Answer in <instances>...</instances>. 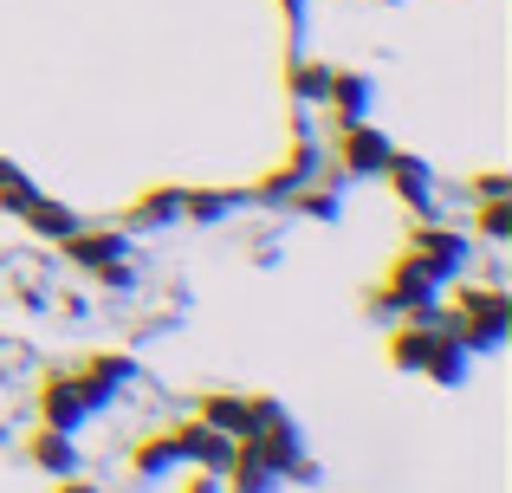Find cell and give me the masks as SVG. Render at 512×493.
<instances>
[{"mask_svg": "<svg viewBox=\"0 0 512 493\" xmlns=\"http://www.w3.org/2000/svg\"><path fill=\"white\" fill-rule=\"evenodd\" d=\"M474 189H480V195H506V176H500V169H487V176H480Z\"/></svg>", "mask_w": 512, "mask_h": 493, "instance_id": "cell-16", "label": "cell"}, {"mask_svg": "<svg viewBox=\"0 0 512 493\" xmlns=\"http://www.w3.org/2000/svg\"><path fill=\"white\" fill-rule=\"evenodd\" d=\"M175 208H182V195H175V189H163V195H143V202L130 208V221H169Z\"/></svg>", "mask_w": 512, "mask_h": 493, "instance_id": "cell-15", "label": "cell"}, {"mask_svg": "<svg viewBox=\"0 0 512 493\" xmlns=\"http://www.w3.org/2000/svg\"><path fill=\"white\" fill-rule=\"evenodd\" d=\"M428 351H435V331H428V325H396V338H389V364L422 370Z\"/></svg>", "mask_w": 512, "mask_h": 493, "instance_id": "cell-5", "label": "cell"}, {"mask_svg": "<svg viewBox=\"0 0 512 493\" xmlns=\"http://www.w3.org/2000/svg\"><path fill=\"white\" fill-rule=\"evenodd\" d=\"M286 85H292V98H325V85H331V65H318V59H292Z\"/></svg>", "mask_w": 512, "mask_h": 493, "instance_id": "cell-10", "label": "cell"}, {"mask_svg": "<svg viewBox=\"0 0 512 493\" xmlns=\"http://www.w3.org/2000/svg\"><path fill=\"white\" fill-rule=\"evenodd\" d=\"M480 234H487V241H506V234H512V202H506V195H487V208H480Z\"/></svg>", "mask_w": 512, "mask_h": 493, "instance_id": "cell-12", "label": "cell"}, {"mask_svg": "<svg viewBox=\"0 0 512 493\" xmlns=\"http://www.w3.org/2000/svg\"><path fill=\"white\" fill-rule=\"evenodd\" d=\"M20 215H26V221H33V228H39V234H52V241H65V234H72V228H78V221H72V208H59V202H39V195H33V202H26V208H20Z\"/></svg>", "mask_w": 512, "mask_h": 493, "instance_id": "cell-9", "label": "cell"}, {"mask_svg": "<svg viewBox=\"0 0 512 493\" xmlns=\"http://www.w3.org/2000/svg\"><path fill=\"white\" fill-rule=\"evenodd\" d=\"M182 208L195 221H214V215H227L234 208V195H221V189H195V195H182Z\"/></svg>", "mask_w": 512, "mask_h": 493, "instance_id": "cell-13", "label": "cell"}, {"mask_svg": "<svg viewBox=\"0 0 512 493\" xmlns=\"http://www.w3.org/2000/svg\"><path fill=\"white\" fill-rule=\"evenodd\" d=\"M383 163H389V137L383 130H370V124H338V169H350V176H383Z\"/></svg>", "mask_w": 512, "mask_h": 493, "instance_id": "cell-2", "label": "cell"}, {"mask_svg": "<svg viewBox=\"0 0 512 493\" xmlns=\"http://www.w3.org/2000/svg\"><path fill=\"white\" fill-rule=\"evenodd\" d=\"M0 202H7V208H26V202H33V182H26L7 156H0Z\"/></svg>", "mask_w": 512, "mask_h": 493, "instance_id": "cell-14", "label": "cell"}, {"mask_svg": "<svg viewBox=\"0 0 512 493\" xmlns=\"http://www.w3.org/2000/svg\"><path fill=\"white\" fill-rule=\"evenodd\" d=\"M201 422L221 435H240L247 429V396H201Z\"/></svg>", "mask_w": 512, "mask_h": 493, "instance_id": "cell-8", "label": "cell"}, {"mask_svg": "<svg viewBox=\"0 0 512 493\" xmlns=\"http://www.w3.org/2000/svg\"><path fill=\"white\" fill-rule=\"evenodd\" d=\"M39 409H46V422H52V429H72V422L91 409L85 377H52L46 390H39Z\"/></svg>", "mask_w": 512, "mask_h": 493, "instance_id": "cell-4", "label": "cell"}, {"mask_svg": "<svg viewBox=\"0 0 512 493\" xmlns=\"http://www.w3.org/2000/svg\"><path fill=\"white\" fill-rule=\"evenodd\" d=\"M33 461H46V468H72V442H65V429H39L33 435Z\"/></svg>", "mask_w": 512, "mask_h": 493, "instance_id": "cell-11", "label": "cell"}, {"mask_svg": "<svg viewBox=\"0 0 512 493\" xmlns=\"http://www.w3.org/2000/svg\"><path fill=\"white\" fill-rule=\"evenodd\" d=\"M65 247H72V260H85V266H111L117 253H124V234H65Z\"/></svg>", "mask_w": 512, "mask_h": 493, "instance_id": "cell-7", "label": "cell"}, {"mask_svg": "<svg viewBox=\"0 0 512 493\" xmlns=\"http://www.w3.org/2000/svg\"><path fill=\"white\" fill-rule=\"evenodd\" d=\"M402 260H415L422 273H454L461 266V234H448V228H409V253Z\"/></svg>", "mask_w": 512, "mask_h": 493, "instance_id": "cell-3", "label": "cell"}, {"mask_svg": "<svg viewBox=\"0 0 512 493\" xmlns=\"http://www.w3.org/2000/svg\"><path fill=\"white\" fill-rule=\"evenodd\" d=\"M448 312H454V338L461 344H500V331H506V318H512V299L500 286H461L448 299Z\"/></svg>", "mask_w": 512, "mask_h": 493, "instance_id": "cell-1", "label": "cell"}, {"mask_svg": "<svg viewBox=\"0 0 512 493\" xmlns=\"http://www.w3.org/2000/svg\"><path fill=\"white\" fill-rule=\"evenodd\" d=\"M169 461H182V429H156L150 442H137L130 468H137V474H150V468H169Z\"/></svg>", "mask_w": 512, "mask_h": 493, "instance_id": "cell-6", "label": "cell"}, {"mask_svg": "<svg viewBox=\"0 0 512 493\" xmlns=\"http://www.w3.org/2000/svg\"><path fill=\"white\" fill-rule=\"evenodd\" d=\"M59 493H98V487H85V481H65Z\"/></svg>", "mask_w": 512, "mask_h": 493, "instance_id": "cell-17", "label": "cell"}]
</instances>
